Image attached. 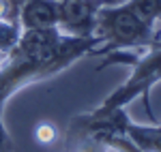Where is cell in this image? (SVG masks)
<instances>
[{
  "instance_id": "9",
  "label": "cell",
  "mask_w": 161,
  "mask_h": 152,
  "mask_svg": "<svg viewBox=\"0 0 161 152\" xmlns=\"http://www.w3.org/2000/svg\"><path fill=\"white\" fill-rule=\"evenodd\" d=\"M56 137H58V133H56V127H54L52 122H41V124L35 127V139H37L39 144L50 146V144L56 141Z\"/></svg>"
},
{
  "instance_id": "4",
  "label": "cell",
  "mask_w": 161,
  "mask_h": 152,
  "mask_svg": "<svg viewBox=\"0 0 161 152\" xmlns=\"http://www.w3.org/2000/svg\"><path fill=\"white\" fill-rule=\"evenodd\" d=\"M60 0H24L19 9L22 30H47L58 28Z\"/></svg>"
},
{
  "instance_id": "8",
  "label": "cell",
  "mask_w": 161,
  "mask_h": 152,
  "mask_svg": "<svg viewBox=\"0 0 161 152\" xmlns=\"http://www.w3.org/2000/svg\"><path fill=\"white\" fill-rule=\"evenodd\" d=\"M22 0H0V22H19Z\"/></svg>"
},
{
  "instance_id": "11",
  "label": "cell",
  "mask_w": 161,
  "mask_h": 152,
  "mask_svg": "<svg viewBox=\"0 0 161 152\" xmlns=\"http://www.w3.org/2000/svg\"><path fill=\"white\" fill-rule=\"evenodd\" d=\"M2 152H13V150H2Z\"/></svg>"
},
{
  "instance_id": "7",
  "label": "cell",
  "mask_w": 161,
  "mask_h": 152,
  "mask_svg": "<svg viewBox=\"0 0 161 152\" xmlns=\"http://www.w3.org/2000/svg\"><path fill=\"white\" fill-rule=\"evenodd\" d=\"M22 24L19 22H0V51L7 56L15 50L22 39Z\"/></svg>"
},
{
  "instance_id": "5",
  "label": "cell",
  "mask_w": 161,
  "mask_h": 152,
  "mask_svg": "<svg viewBox=\"0 0 161 152\" xmlns=\"http://www.w3.org/2000/svg\"><path fill=\"white\" fill-rule=\"evenodd\" d=\"M125 133L142 152H161V122L155 124H137L131 118L127 120Z\"/></svg>"
},
{
  "instance_id": "1",
  "label": "cell",
  "mask_w": 161,
  "mask_h": 152,
  "mask_svg": "<svg viewBox=\"0 0 161 152\" xmlns=\"http://www.w3.org/2000/svg\"><path fill=\"white\" fill-rule=\"evenodd\" d=\"M95 47V37H69L58 28L24 30L15 50L0 62V116L15 92L60 75Z\"/></svg>"
},
{
  "instance_id": "3",
  "label": "cell",
  "mask_w": 161,
  "mask_h": 152,
  "mask_svg": "<svg viewBox=\"0 0 161 152\" xmlns=\"http://www.w3.org/2000/svg\"><path fill=\"white\" fill-rule=\"evenodd\" d=\"M118 2L123 0H60L58 30L69 37H95L101 9Z\"/></svg>"
},
{
  "instance_id": "2",
  "label": "cell",
  "mask_w": 161,
  "mask_h": 152,
  "mask_svg": "<svg viewBox=\"0 0 161 152\" xmlns=\"http://www.w3.org/2000/svg\"><path fill=\"white\" fill-rule=\"evenodd\" d=\"M99 62L97 71H103L108 66H129L131 75L127 77L118 88L105 97V101L97 107V112H114V109H125L127 105L142 99L144 109L153 122H157L153 103H150V92L161 81V47L157 45H146L137 50H116L105 56Z\"/></svg>"
},
{
  "instance_id": "10",
  "label": "cell",
  "mask_w": 161,
  "mask_h": 152,
  "mask_svg": "<svg viewBox=\"0 0 161 152\" xmlns=\"http://www.w3.org/2000/svg\"><path fill=\"white\" fill-rule=\"evenodd\" d=\"M150 45H157V47H161V17H157V19H155V24H153Z\"/></svg>"
},
{
  "instance_id": "6",
  "label": "cell",
  "mask_w": 161,
  "mask_h": 152,
  "mask_svg": "<svg viewBox=\"0 0 161 152\" xmlns=\"http://www.w3.org/2000/svg\"><path fill=\"white\" fill-rule=\"evenodd\" d=\"M120 7L153 34V24L157 17H161V0H123Z\"/></svg>"
}]
</instances>
